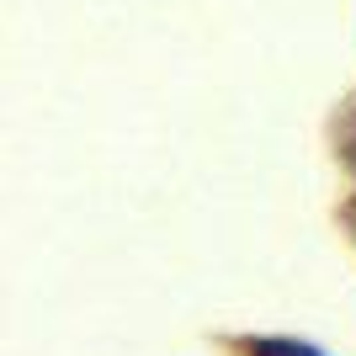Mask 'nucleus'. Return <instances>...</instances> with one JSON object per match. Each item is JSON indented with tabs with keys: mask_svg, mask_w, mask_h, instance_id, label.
I'll list each match as a JSON object with an SVG mask.
<instances>
[{
	"mask_svg": "<svg viewBox=\"0 0 356 356\" xmlns=\"http://www.w3.org/2000/svg\"><path fill=\"white\" fill-rule=\"evenodd\" d=\"M250 356H319L314 346H298V341H255Z\"/></svg>",
	"mask_w": 356,
	"mask_h": 356,
	"instance_id": "f257e3e1",
	"label": "nucleus"
}]
</instances>
